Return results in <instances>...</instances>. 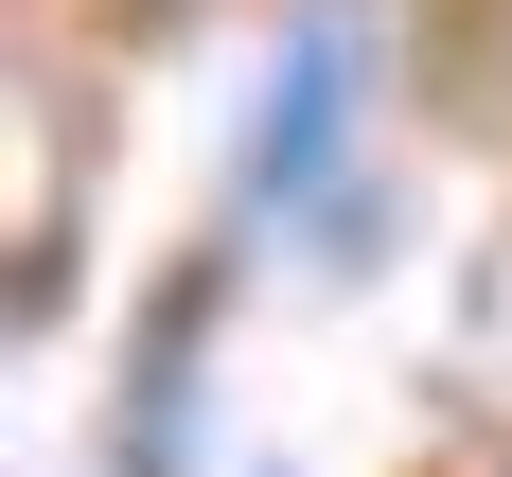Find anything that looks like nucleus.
<instances>
[{
	"label": "nucleus",
	"mask_w": 512,
	"mask_h": 477,
	"mask_svg": "<svg viewBox=\"0 0 512 477\" xmlns=\"http://www.w3.org/2000/svg\"><path fill=\"white\" fill-rule=\"evenodd\" d=\"M354 142V36H301V71L265 89V195H318Z\"/></svg>",
	"instance_id": "1"
}]
</instances>
